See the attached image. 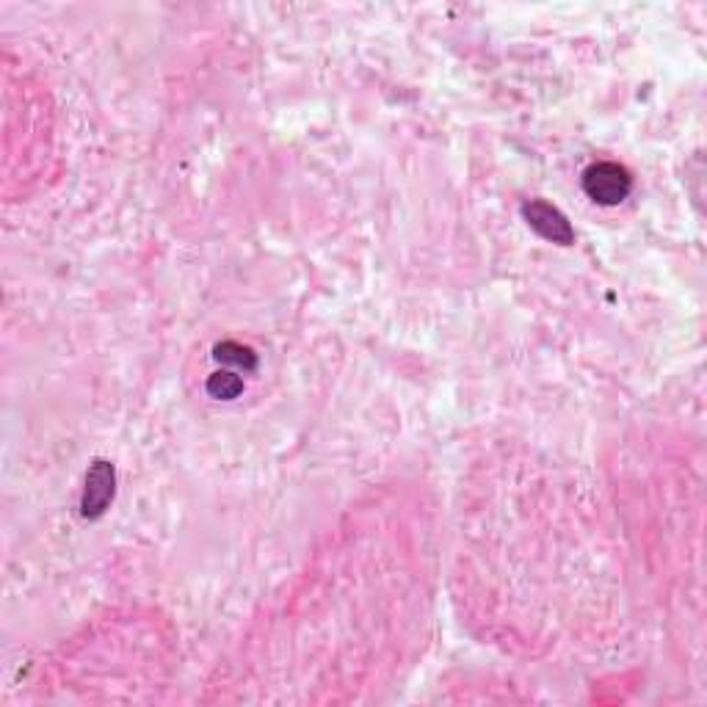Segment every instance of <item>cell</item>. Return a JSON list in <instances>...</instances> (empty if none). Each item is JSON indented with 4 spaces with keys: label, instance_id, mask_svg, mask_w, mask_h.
Instances as JSON below:
<instances>
[{
    "label": "cell",
    "instance_id": "obj_2",
    "mask_svg": "<svg viewBox=\"0 0 707 707\" xmlns=\"http://www.w3.org/2000/svg\"><path fill=\"white\" fill-rule=\"evenodd\" d=\"M522 216H526L528 227L539 232L544 241H553L559 246H570L575 241V230L566 221V216L550 202H544V199H533V202L522 205Z\"/></svg>",
    "mask_w": 707,
    "mask_h": 707
},
{
    "label": "cell",
    "instance_id": "obj_1",
    "mask_svg": "<svg viewBox=\"0 0 707 707\" xmlns=\"http://www.w3.org/2000/svg\"><path fill=\"white\" fill-rule=\"evenodd\" d=\"M633 180L630 172L625 166L603 161V164H592L583 172V191L600 205H619L622 199H628Z\"/></svg>",
    "mask_w": 707,
    "mask_h": 707
},
{
    "label": "cell",
    "instance_id": "obj_4",
    "mask_svg": "<svg viewBox=\"0 0 707 707\" xmlns=\"http://www.w3.org/2000/svg\"><path fill=\"white\" fill-rule=\"evenodd\" d=\"M213 357L219 360V363L232 365V368H244V371H255L257 368L255 351H252L250 345L232 343V340H227V343L216 345Z\"/></svg>",
    "mask_w": 707,
    "mask_h": 707
},
{
    "label": "cell",
    "instance_id": "obj_5",
    "mask_svg": "<svg viewBox=\"0 0 707 707\" xmlns=\"http://www.w3.org/2000/svg\"><path fill=\"white\" fill-rule=\"evenodd\" d=\"M208 393L219 401H232V398H239L244 393V379L230 374V371H216L208 379Z\"/></svg>",
    "mask_w": 707,
    "mask_h": 707
},
{
    "label": "cell",
    "instance_id": "obj_3",
    "mask_svg": "<svg viewBox=\"0 0 707 707\" xmlns=\"http://www.w3.org/2000/svg\"><path fill=\"white\" fill-rule=\"evenodd\" d=\"M117 493V473H113L111 462H95L86 476L84 500H80V515L86 520H97Z\"/></svg>",
    "mask_w": 707,
    "mask_h": 707
}]
</instances>
